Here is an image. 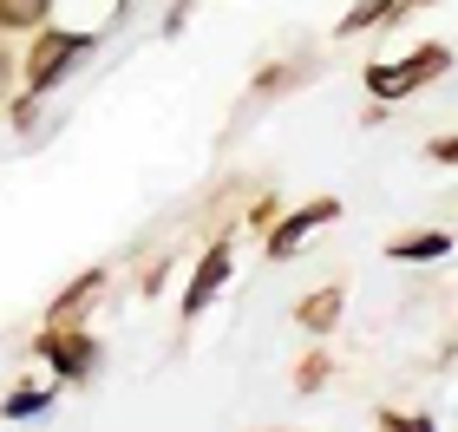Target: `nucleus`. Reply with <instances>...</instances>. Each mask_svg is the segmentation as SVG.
<instances>
[{"label": "nucleus", "instance_id": "obj_6", "mask_svg": "<svg viewBox=\"0 0 458 432\" xmlns=\"http://www.w3.org/2000/svg\"><path fill=\"white\" fill-rule=\"evenodd\" d=\"M53 354H59V367H66V374H79V367L92 360V347H86V341H59Z\"/></svg>", "mask_w": 458, "mask_h": 432}, {"label": "nucleus", "instance_id": "obj_11", "mask_svg": "<svg viewBox=\"0 0 458 432\" xmlns=\"http://www.w3.org/2000/svg\"><path fill=\"white\" fill-rule=\"evenodd\" d=\"M439 157H445V164H458V138H445V144H439Z\"/></svg>", "mask_w": 458, "mask_h": 432}, {"label": "nucleus", "instance_id": "obj_2", "mask_svg": "<svg viewBox=\"0 0 458 432\" xmlns=\"http://www.w3.org/2000/svg\"><path fill=\"white\" fill-rule=\"evenodd\" d=\"M445 66V53H426V59H412V66H380L373 72V92H406V86H420L426 72H439Z\"/></svg>", "mask_w": 458, "mask_h": 432}, {"label": "nucleus", "instance_id": "obj_5", "mask_svg": "<svg viewBox=\"0 0 458 432\" xmlns=\"http://www.w3.org/2000/svg\"><path fill=\"white\" fill-rule=\"evenodd\" d=\"M0 13H7V27H33L47 13V0H0Z\"/></svg>", "mask_w": 458, "mask_h": 432}, {"label": "nucleus", "instance_id": "obj_1", "mask_svg": "<svg viewBox=\"0 0 458 432\" xmlns=\"http://www.w3.org/2000/svg\"><path fill=\"white\" fill-rule=\"evenodd\" d=\"M86 47H92V39H79V33H53V39H39V53H33V66H27V72H33V86H53V79L66 72Z\"/></svg>", "mask_w": 458, "mask_h": 432}, {"label": "nucleus", "instance_id": "obj_8", "mask_svg": "<svg viewBox=\"0 0 458 432\" xmlns=\"http://www.w3.org/2000/svg\"><path fill=\"white\" fill-rule=\"evenodd\" d=\"M39 406H47V394H13V400H7V419H33Z\"/></svg>", "mask_w": 458, "mask_h": 432}, {"label": "nucleus", "instance_id": "obj_7", "mask_svg": "<svg viewBox=\"0 0 458 432\" xmlns=\"http://www.w3.org/2000/svg\"><path fill=\"white\" fill-rule=\"evenodd\" d=\"M439 250H445L439 236H420V242H400V250H393V256H406V262H426V256H439Z\"/></svg>", "mask_w": 458, "mask_h": 432}, {"label": "nucleus", "instance_id": "obj_4", "mask_svg": "<svg viewBox=\"0 0 458 432\" xmlns=\"http://www.w3.org/2000/svg\"><path fill=\"white\" fill-rule=\"evenodd\" d=\"M223 275H229V256L216 250V256H203V269H197V282H191V308H203L223 288Z\"/></svg>", "mask_w": 458, "mask_h": 432}, {"label": "nucleus", "instance_id": "obj_10", "mask_svg": "<svg viewBox=\"0 0 458 432\" xmlns=\"http://www.w3.org/2000/svg\"><path fill=\"white\" fill-rule=\"evenodd\" d=\"M373 13H386V0H360V7H353V13H347V27H367V20H373Z\"/></svg>", "mask_w": 458, "mask_h": 432}, {"label": "nucleus", "instance_id": "obj_3", "mask_svg": "<svg viewBox=\"0 0 458 432\" xmlns=\"http://www.w3.org/2000/svg\"><path fill=\"white\" fill-rule=\"evenodd\" d=\"M327 216H335V203H315V210H301V216H288L282 223V230H276V256H288V250H295V242L308 236V230H321V223Z\"/></svg>", "mask_w": 458, "mask_h": 432}, {"label": "nucleus", "instance_id": "obj_9", "mask_svg": "<svg viewBox=\"0 0 458 432\" xmlns=\"http://www.w3.org/2000/svg\"><path fill=\"white\" fill-rule=\"evenodd\" d=\"M308 321H315V327L335 321V295H315V301H308Z\"/></svg>", "mask_w": 458, "mask_h": 432}]
</instances>
